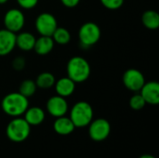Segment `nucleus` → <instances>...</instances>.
I'll return each instance as SVG.
<instances>
[{
  "label": "nucleus",
  "instance_id": "obj_25",
  "mask_svg": "<svg viewBox=\"0 0 159 158\" xmlns=\"http://www.w3.org/2000/svg\"><path fill=\"white\" fill-rule=\"evenodd\" d=\"M25 64H26L25 59L23 57H20V56L16 57L12 61V66L16 71H21L24 68Z\"/></svg>",
  "mask_w": 159,
  "mask_h": 158
},
{
  "label": "nucleus",
  "instance_id": "obj_23",
  "mask_svg": "<svg viewBox=\"0 0 159 158\" xmlns=\"http://www.w3.org/2000/svg\"><path fill=\"white\" fill-rule=\"evenodd\" d=\"M101 2L104 7L110 10L118 9L124 4V0H101Z\"/></svg>",
  "mask_w": 159,
  "mask_h": 158
},
{
  "label": "nucleus",
  "instance_id": "obj_5",
  "mask_svg": "<svg viewBox=\"0 0 159 158\" xmlns=\"http://www.w3.org/2000/svg\"><path fill=\"white\" fill-rule=\"evenodd\" d=\"M101 28L100 26L92 21H89L84 23L78 33L80 43L83 47H89L91 46H94L98 43V41L101 38Z\"/></svg>",
  "mask_w": 159,
  "mask_h": 158
},
{
  "label": "nucleus",
  "instance_id": "obj_4",
  "mask_svg": "<svg viewBox=\"0 0 159 158\" xmlns=\"http://www.w3.org/2000/svg\"><path fill=\"white\" fill-rule=\"evenodd\" d=\"M70 119L75 128H85L93 119V109L87 102H78L71 109Z\"/></svg>",
  "mask_w": 159,
  "mask_h": 158
},
{
  "label": "nucleus",
  "instance_id": "obj_17",
  "mask_svg": "<svg viewBox=\"0 0 159 158\" xmlns=\"http://www.w3.org/2000/svg\"><path fill=\"white\" fill-rule=\"evenodd\" d=\"M35 37L29 32H19L16 34V47L23 51H29L34 49Z\"/></svg>",
  "mask_w": 159,
  "mask_h": 158
},
{
  "label": "nucleus",
  "instance_id": "obj_26",
  "mask_svg": "<svg viewBox=\"0 0 159 158\" xmlns=\"http://www.w3.org/2000/svg\"><path fill=\"white\" fill-rule=\"evenodd\" d=\"M61 2L62 3V5L63 6H65L66 7H76L78 4H79V2H80V0H61Z\"/></svg>",
  "mask_w": 159,
  "mask_h": 158
},
{
  "label": "nucleus",
  "instance_id": "obj_11",
  "mask_svg": "<svg viewBox=\"0 0 159 158\" xmlns=\"http://www.w3.org/2000/svg\"><path fill=\"white\" fill-rule=\"evenodd\" d=\"M146 103L151 105H157L159 103V84L157 81L145 82L140 90Z\"/></svg>",
  "mask_w": 159,
  "mask_h": 158
},
{
  "label": "nucleus",
  "instance_id": "obj_1",
  "mask_svg": "<svg viewBox=\"0 0 159 158\" xmlns=\"http://www.w3.org/2000/svg\"><path fill=\"white\" fill-rule=\"evenodd\" d=\"M1 107L6 115L12 117H19L22 115L29 107V101L28 98L24 97L20 92H11L3 98Z\"/></svg>",
  "mask_w": 159,
  "mask_h": 158
},
{
  "label": "nucleus",
  "instance_id": "obj_22",
  "mask_svg": "<svg viewBox=\"0 0 159 158\" xmlns=\"http://www.w3.org/2000/svg\"><path fill=\"white\" fill-rule=\"evenodd\" d=\"M145 105H146V102L140 93L134 94L129 100V106L133 110H136V111L142 110Z\"/></svg>",
  "mask_w": 159,
  "mask_h": 158
},
{
  "label": "nucleus",
  "instance_id": "obj_12",
  "mask_svg": "<svg viewBox=\"0 0 159 158\" xmlns=\"http://www.w3.org/2000/svg\"><path fill=\"white\" fill-rule=\"evenodd\" d=\"M16 47V34L8 30H0V56L8 55Z\"/></svg>",
  "mask_w": 159,
  "mask_h": 158
},
{
  "label": "nucleus",
  "instance_id": "obj_6",
  "mask_svg": "<svg viewBox=\"0 0 159 158\" xmlns=\"http://www.w3.org/2000/svg\"><path fill=\"white\" fill-rule=\"evenodd\" d=\"M111 132V125L104 118L92 120L89 125V135L92 141L102 142L106 140Z\"/></svg>",
  "mask_w": 159,
  "mask_h": 158
},
{
  "label": "nucleus",
  "instance_id": "obj_3",
  "mask_svg": "<svg viewBox=\"0 0 159 158\" xmlns=\"http://www.w3.org/2000/svg\"><path fill=\"white\" fill-rule=\"evenodd\" d=\"M31 132V126L24 118L14 117L7 126L6 134L9 141L13 142H22L28 139Z\"/></svg>",
  "mask_w": 159,
  "mask_h": 158
},
{
  "label": "nucleus",
  "instance_id": "obj_18",
  "mask_svg": "<svg viewBox=\"0 0 159 158\" xmlns=\"http://www.w3.org/2000/svg\"><path fill=\"white\" fill-rule=\"evenodd\" d=\"M142 22L149 30H156L159 27V15L155 10H146L142 16Z\"/></svg>",
  "mask_w": 159,
  "mask_h": 158
},
{
  "label": "nucleus",
  "instance_id": "obj_21",
  "mask_svg": "<svg viewBox=\"0 0 159 158\" xmlns=\"http://www.w3.org/2000/svg\"><path fill=\"white\" fill-rule=\"evenodd\" d=\"M36 88H37V87H36L35 81H33L31 79H26L21 82V84L20 86L19 92L21 95H23L24 97L29 98L35 93Z\"/></svg>",
  "mask_w": 159,
  "mask_h": 158
},
{
  "label": "nucleus",
  "instance_id": "obj_7",
  "mask_svg": "<svg viewBox=\"0 0 159 158\" xmlns=\"http://www.w3.org/2000/svg\"><path fill=\"white\" fill-rule=\"evenodd\" d=\"M57 27V20L51 13L43 12L39 14L35 19V29L40 35L51 36Z\"/></svg>",
  "mask_w": 159,
  "mask_h": 158
},
{
  "label": "nucleus",
  "instance_id": "obj_27",
  "mask_svg": "<svg viewBox=\"0 0 159 158\" xmlns=\"http://www.w3.org/2000/svg\"><path fill=\"white\" fill-rule=\"evenodd\" d=\"M140 158H156L155 156H153L152 155H149V154H145V155H143L141 156Z\"/></svg>",
  "mask_w": 159,
  "mask_h": 158
},
{
  "label": "nucleus",
  "instance_id": "obj_20",
  "mask_svg": "<svg viewBox=\"0 0 159 158\" xmlns=\"http://www.w3.org/2000/svg\"><path fill=\"white\" fill-rule=\"evenodd\" d=\"M51 37L55 43H57L59 45H66L71 40V34L65 28L57 27V29L54 31Z\"/></svg>",
  "mask_w": 159,
  "mask_h": 158
},
{
  "label": "nucleus",
  "instance_id": "obj_13",
  "mask_svg": "<svg viewBox=\"0 0 159 158\" xmlns=\"http://www.w3.org/2000/svg\"><path fill=\"white\" fill-rule=\"evenodd\" d=\"M53 129L57 134L61 136H67L73 133L75 127L73 124L70 117H66L65 115H63L56 118V120L53 123Z\"/></svg>",
  "mask_w": 159,
  "mask_h": 158
},
{
  "label": "nucleus",
  "instance_id": "obj_10",
  "mask_svg": "<svg viewBox=\"0 0 159 158\" xmlns=\"http://www.w3.org/2000/svg\"><path fill=\"white\" fill-rule=\"evenodd\" d=\"M46 106L48 113L56 118L65 115L68 112V103L65 98L59 95L50 97L48 100Z\"/></svg>",
  "mask_w": 159,
  "mask_h": 158
},
{
  "label": "nucleus",
  "instance_id": "obj_8",
  "mask_svg": "<svg viewBox=\"0 0 159 158\" xmlns=\"http://www.w3.org/2000/svg\"><path fill=\"white\" fill-rule=\"evenodd\" d=\"M4 23L7 30L17 34L22 30L25 23V17L20 9L11 8L6 12Z\"/></svg>",
  "mask_w": 159,
  "mask_h": 158
},
{
  "label": "nucleus",
  "instance_id": "obj_24",
  "mask_svg": "<svg viewBox=\"0 0 159 158\" xmlns=\"http://www.w3.org/2000/svg\"><path fill=\"white\" fill-rule=\"evenodd\" d=\"M17 3L24 9H32L37 5L38 0H17Z\"/></svg>",
  "mask_w": 159,
  "mask_h": 158
},
{
  "label": "nucleus",
  "instance_id": "obj_16",
  "mask_svg": "<svg viewBox=\"0 0 159 158\" xmlns=\"http://www.w3.org/2000/svg\"><path fill=\"white\" fill-rule=\"evenodd\" d=\"M54 40L51 36H44L41 35L39 38L35 39L34 50L36 52V54L40 56H45L49 54L53 47H54Z\"/></svg>",
  "mask_w": 159,
  "mask_h": 158
},
{
  "label": "nucleus",
  "instance_id": "obj_15",
  "mask_svg": "<svg viewBox=\"0 0 159 158\" xmlns=\"http://www.w3.org/2000/svg\"><path fill=\"white\" fill-rule=\"evenodd\" d=\"M55 90L59 96H61L63 98L71 96L75 89V83L67 77H62L55 82Z\"/></svg>",
  "mask_w": 159,
  "mask_h": 158
},
{
  "label": "nucleus",
  "instance_id": "obj_19",
  "mask_svg": "<svg viewBox=\"0 0 159 158\" xmlns=\"http://www.w3.org/2000/svg\"><path fill=\"white\" fill-rule=\"evenodd\" d=\"M55 82H56L55 76L51 73H48V72L41 73L35 80L36 87L43 88V89L52 88L55 85Z\"/></svg>",
  "mask_w": 159,
  "mask_h": 158
},
{
  "label": "nucleus",
  "instance_id": "obj_14",
  "mask_svg": "<svg viewBox=\"0 0 159 158\" xmlns=\"http://www.w3.org/2000/svg\"><path fill=\"white\" fill-rule=\"evenodd\" d=\"M24 115V119L26 122L32 127V126H38L43 123L45 120L46 115L43 109L37 106H33V107H28L27 110L25 111Z\"/></svg>",
  "mask_w": 159,
  "mask_h": 158
},
{
  "label": "nucleus",
  "instance_id": "obj_2",
  "mask_svg": "<svg viewBox=\"0 0 159 158\" xmlns=\"http://www.w3.org/2000/svg\"><path fill=\"white\" fill-rule=\"evenodd\" d=\"M67 76L75 84L85 82L90 75V65L89 61L80 56L73 57L69 60L66 67Z\"/></svg>",
  "mask_w": 159,
  "mask_h": 158
},
{
  "label": "nucleus",
  "instance_id": "obj_28",
  "mask_svg": "<svg viewBox=\"0 0 159 158\" xmlns=\"http://www.w3.org/2000/svg\"><path fill=\"white\" fill-rule=\"evenodd\" d=\"M8 0H0V5H3V4H6Z\"/></svg>",
  "mask_w": 159,
  "mask_h": 158
},
{
  "label": "nucleus",
  "instance_id": "obj_9",
  "mask_svg": "<svg viewBox=\"0 0 159 158\" xmlns=\"http://www.w3.org/2000/svg\"><path fill=\"white\" fill-rule=\"evenodd\" d=\"M124 86L130 91L138 92L141 90L145 83V78L143 73L137 69L130 68L128 69L122 77Z\"/></svg>",
  "mask_w": 159,
  "mask_h": 158
}]
</instances>
